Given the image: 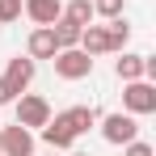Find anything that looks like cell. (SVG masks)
Segmentation results:
<instances>
[{
    "label": "cell",
    "mask_w": 156,
    "mask_h": 156,
    "mask_svg": "<svg viewBox=\"0 0 156 156\" xmlns=\"http://www.w3.org/2000/svg\"><path fill=\"white\" fill-rule=\"evenodd\" d=\"M55 51H59V42H55L51 26H34L26 38V55L30 59H55Z\"/></svg>",
    "instance_id": "ba28073f"
},
{
    "label": "cell",
    "mask_w": 156,
    "mask_h": 156,
    "mask_svg": "<svg viewBox=\"0 0 156 156\" xmlns=\"http://www.w3.org/2000/svg\"><path fill=\"white\" fill-rule=\"evenodd\" d=\"M38 131H42V144H47L51 152H72V144H76V135L59 122V114L47 118V127H38Z\"/></svg>",
    "instance_id": "30bf717a"
},
{
    "label": "cell",
    "mask_w": 156,
    "mask_h": 156,
    "mask_svg": "<svg viewBox=\"0 0 156 156\" xmlns=\"http://www.w3.org/2000/svg\"><path fill=\"white\" fill-rule=\"evenodd\" d=\"M76 47L84 55H93V59H97V55H110V47H105V26H93V21H89V26L80 30V42H76Z\"/></svg>",
    "instance_id": "8fae6325"
},
{
    "label": "cell",
    "mask_w": 156,
    "mask_h": 156,
    "mask_svg": "<svg viewBox=\"0 0 156 156\" xmlns=\"http://www.w3.org/2000/svg\"><path fill=\"white\" fill-rule=\"evenodd\" d=\"M80 30H84V26H76V21H68V17L59 13V21L51 26L55 42H59V51H63V47H76V42H80Z\"/></svg>",
    "instance_id": "5bb4252c"
},
{
    "label": "cell",
    "mask_w": 156,
    "mask_h": 156,
    "mask_svg": "<svg viewBox=\"0 0 156 156\" xmlns=\"http://www.w3.org/2000/svg\"><path fill=\"white\" fill-rule=\"evenodd\" d=\"M13 105H17V122L30 127V131L47 127V118H51V101H47V97H38V93H17Z\"/></svg>",
    "instance_id": "277c9868"
},
{
    "label": "cell",
    "mask_w": 156,
    "mask_h": 156,
    "mask_svg": "<svg viewBox=\"0 0 156 156\" xmlns=\"http://www.w3.org/2000/svg\"><path fill=\"white\" fill-rule=\"evenodd\" d=\"M97 118H101V114H97L93 105H68V110L59 114V122H63V127L72 131L76 139L84 135V131H93V127H97Z\"/></svg>",
    "instance_id": "52a82bcc"
},
{
    "label": "cell",
    "mask_w": 156,
    "mask_h": 156,
    "mask_svg": "<svg viewBox=\"0 0 156 156\" xmlns=\"http://www.w3.org/2000/svg\"><path fill=\"white\" fill-rule=\"evenodd\" d=\"M17 17H21V0H0V26L17 21Z\"/></svg>",
    "instance_id": "e0dca14e"
},
{
    "label": "cell",
    "mask_w": 156,
    "mask_h": 156,
    "mask_svg": "<svg viewBox=\"0 0 156 156\" xmlns=\"http://www.w3.org/2000/svg\"><path fill=\"white\" fill-rule=\"evenodd\" d=\"M21 13L34 26H55L59 13H63V0H21Z\"/></svg>",
    "instance_id": "9c48e42d"
},
{
    "label": "cell",
    "mask_w": 156,
    "mask_h": 156,
    "mask_svg": "<svg viewBox=\"0 0 156 156\" xmlns=\"http://www.w3.org/2000/svg\"><path fill=\"white\" fill-rule=\"evenodd\" d=\"M55 76L59 80H84L93 76V55H84L80 47H63V51H55Z\"/></svg>",
    "instance_id": "7a4b0ae2"
},
{
    "label": "cell",
    "mask_w": 156,
    "mask_h": 156,
    "mask_svg": "<svg viewBox=\"0 0 156 156\" xmlns=\"http://www.w3.org/2000/svg\"><path fill=\"white\" fill-rule=\"evenodd\" d=\"M0 156H34V131L13 122L0 131Z\"/></svg>",
    "instance_id": "5b68a950"
},
{
    "label": "cell",
    "mask_w": 156,
    "mask_h": 156,
    "mask_svg": "<svg viewBox=\"0 0 156 156\" xmlns=\"http://www.w3.org/2000/svg\"><path fill=\"white\" fill-rule=\"evenodd\" d=\"M34 72H38V59H30V55H13V59H9L4 80L13 84V93H26L30 84H34Z\"/></svg>",
    "instance_id": "8992f818"
},
{
    "label": "cell",
    "mask_w": 156,
    "mask_h": 156,
    "mask_svg": "<svg viewBox=\"0 0 156 156\" xmlns=\"http://www.w3.org/2000/svg\"><path fill=\"white\" fill-rule=\"evenodd\" d=\"M122 156H156L152 144H144V139H131V144H122Z\"/></svg>",
    "instance_id": "ac0fdd59"
},
{
    "label": "cell",
    "mask_w": 156,
    "mask_h": 156,
    "mask_svg": "<svg viewBox=\"0 0 156 156\" xmlns=\"http://www.w3.org/2000/svg\"><path fill=\"white\" fill-rule=\"evenodd\" d=\"M63 17L76 21V26H89L93 21V0H68L63 4Z\"/></svg>",
    "instance_id": "9a60e30c"
},
{
    "label": "cell",
    "mask_w": 156,
    "mask_h": 156,
    "mask_svg": "<svg viewBox=\"0 0 156 156\" xmlns=\"http://www.w3.org/2000/svg\"><path fill=\"white\" fill-rule=\"evenodd\" d=\"M68 156H89V152H68Z\"/></svg>",
    "instance_id": "ffe728a7"
},
{
    "label": "cell",
    "mask_w": 156,
    "mask_h": 156,
    "mask_svg": "<svg viewBox=\"0 0 156 156\" xmlns=\"http://www.w3.org/2000/svg\"><path fill=\"white\" fill-rule=\"evenodd\" d=\"M127 42H131V26H127V17H114V21H105V47H110V55L127 51Z\"/></svg>",
    "instance_id": "4fadbf2b"
},
{
    "label": "cell",
    "mask_w": 156,
    "mask_h": 156,
    "mask_svg": "<svg viewBox=\"0 0 156 156\" xmlns=\"http://www.w3.org/2000/svg\"><path fill=\"white\" fill-rule=\"evenodd\" d=\"M122 110L144 118V114H156V84L152 80H127L122 84Z\"/></svg>",
    "instance_id": "3957f363"
},
{
    "label": "cell",
    "mask_w": 156,
    "mask_h": 156,
    "mask_svg": "<svg viewBox=\"0 0 156 156\" xmlns=\"http://www.w3.org/2000/svg\"><path fill=\"white\" fill-rule=\"evenodd\" d=\"M13 97H17V93H13V84L0 76V105H13Z\"/></svg>",
    "instance_id": "d6986e66"
},
{
    "label": "cell",
    "mask_w": 156,
    "mask_h": 156,
    "mask_svg": "<svg viewBox=\"0 0 156 156\" xmlns=\"http://www.w3.org/2000/svg\"><path fill=\"white\" fill-rule=\"evenodd\" d=\"M122 9H127V0H93V17H105V21L122 17Z\"/></svg>",
    "instance_id": "2e32d148"
},
{
    "label": "cell",
    "mask_w": 156,
    "mask_h": 156,
    "mask_svg": "<svg viewBox=\"0 0 156 156\" xmlns=\"http://www.w3.org/2000/svg\"><path fill=\"white\" fill-rule=\"evenodd\" d=\"M47 156H55V152H47Z\"/></svg>",
    "instance_id": "44dd1931"
},
{
    "label": "cell",
    "mask_w": 156,
    "mask_h": 156,
    "mask_svg": "<svg viewBox=\"0 0 156 156\" xmlns=\"http://www.w3.org/2000/svg\"><path fill=\"white\" fill-rule=\"evenodd\" d=\"M97 122H101V139H105V144H114V148H122V144H131V139H139V118L127 114V110L105 114V118H97Z\"/></svg>",
    "instance_id": "6da1fadb"
},
{
    "label": "cell",
    "mask_w": 156,
    "mask_h": 156,
    "mask_svg": "<svg viewBox=\"0 0 156 156\" xmlns=\"http://www.w3.org/2000/svg\"><path fill=\"white\" fill-rule=\"evenodd\" d=\"M114 76L122 80H144V55H135V51H118V63H114Z\"/></svg>",
    "instance_id": "7c38bea8"
}]
</instances>
